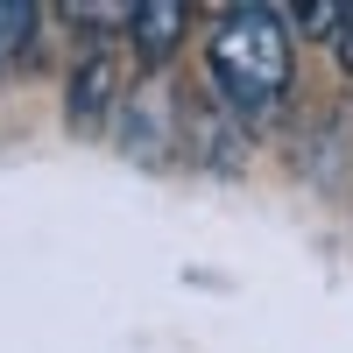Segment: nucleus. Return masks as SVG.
Wrapping results in <instances>:
<instances>
[{
  "label": "nucleus",
  "mask_w": 353,
  "mask_h": 353,
  "mask_svg": "<svg viewBox=\"0 0 353 353\" xmlns=\"http://www.w3.org/2000/svg\"><path fill=\"white\" fill-rule=\"evenodd\" d=\"M205 78H212L219 106L233 121H269L283 106L290 78H297V50H290V21L276 8H219L212 36H205Z\"/></svg>",
  "instance_id": "f257e3e1"
},
{
  "label": "nucleus",
  "mask_w": 353,
  "mask_h": 353,
  "mask_svg": "<svg viewBox=\"0 0 353 353\" xmlns=\"http://www.w3.org/2000/svg\"><path fill=\"white\" fill-rule=\"evenodd\" d=\"M64 106H71V128L78 134H99L113 113H128V99H121V50H113V43H85L78 50L71 85H64Z\"/></svg>",
  "instance_id": "f03ea898"
},
{
  "label": "nucleus",
  "mask_w": 353,
  "mask_h": 353,
  "mask_svg": "<svg viewBox=\"0 0 353 353\" xmlns=\"http://www.w3.org/2000/svg\"><path fill=\"white\" fill-rule=\"evenodd\" d=\"M191 28V14L176 8V0H134V14H128V50L141 57V64H163V57L176 50V36Z\"/></svg>",
  "instance_id": "7ed1b4c3"
},
{
  "label": "nucleus",
  "mask_w": 353,
  "mask_h": 353,
  "mask_svg": "<svg viewBox=\"0 0 353 353\" xmlns=\"http://www.w3.org/2000/svg\"><path fill=\"white\" fill-rule=\"evenodd\" d=\"M28 28H36V14H28V0H0V64L28 43Z\"/></svg>",
  "instance_id": "20e7f679"
},
{
  "label": "nucleus",
  "mask_w": 353,
  "mask_h": 353,
  "mask_svg": "<svg viewBox=\"0 0 353 353\" xmlns=\"http://www.w3.org/2000/svg\"><path fill=\"white\" fill-rule=\"evenodd\" d=\"M339 21H346V8H304L297 14L304 36H325V43H339Z\"/></svg>",
  "instance_id": "39448f33"
},
{
  "label": "nucleus",
  "mask_w": 353,
  "mask_h": 353,
  "mask_svg": "<svg viewBox=\"0 0 353 353\" xmlns=\"http://www.w3.org/2000/svg\"><path fill=\"white\" fill-rule=\"evenodd\" d=\"M332 57H339V71H353V8H346V21H339V43H332Z\"/></svg>",
  "instance_id": "423d86ee"
}]
</instances>
